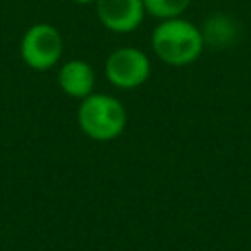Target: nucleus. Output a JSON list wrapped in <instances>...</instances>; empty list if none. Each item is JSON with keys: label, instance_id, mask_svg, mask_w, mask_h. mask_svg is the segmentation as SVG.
Listing matches in <instances>:
<instances>
[{"label": "nucleus", "instance_id": "1", "mask_svg": "<svg viewBox=\"0 0 251 251\" xmlns=\"http://www.w3.org/2000/svg\"><path fill=\"white\" fill-rule=\"evenodd\" d=\"M204 33L198 25L184 18L163 20L151 31V47L155 55L171 67H186L204 51Z\"/></svg>", "mask_w": 251, "mask_h": 251}, {"label": "nucleus", "instance_id": "2", "mask_svg": "<svg viewBox=\"0 0 251 251\" xmlns=\"http://www.w3.org/2000/svg\"><path fill=\"white\" fill-rule=\"evenodd\" d=\"M80 131L94 141H112L120 137L127 126L126 106L104 92H92L80 100L76 110Z\"/></svg>", "mask_w": 251, "mask_h": 251}, {"label": "nucleus", "instance_id": "3", "mask_svg": "<svg viewBox=\"0 0 251 251\" xmlns=\"http://www.w3.org/2000/svg\"><path fill=\"white\" fill-rule=\"evenodd\" d=\"M63 35L61 31L45 22L29 25L20 41V57L25 67L33 71H49L59 65L63 57Z\"/></svg>", "mask_w": 251, "mask_h": 251}, {"label": "nucleus", "instance_id": "4", "mask_svg": "<svg viewBox=\"0 0 251 251\" xmlns=\"http://www.w3.org/2000/svg\"><path fill=\"white\" fill-rule=\"evenodd\" d=\"M104 75L112 86L120 90H133L147 82L151 75V61L145 51L137 47H120L108 55Z\"/></svg>", "mask_w": 251, "mask_h": 251}, {"label": "nucleus", "instance_id": "5", "mask_svg": "<svg viewBox=\"0 0 251 251\" xmlns=\"http://www.w3.org/2000/svg\"><path fill=\"white\" fill-rule=\"evenodd\" d=\"M143 0H96V16L100 24L114 33L135 31L145 18Z\"/></svg>", "mask_w": 251, "mask_h": 251}, {"label": "nucleus", "instance_id": "6", "mask_svg": "<svg viewBox=\"0 0 251 251\" xmlns=\"http://www.w3.org/2000/svg\"><path fill=\"white\" fill-rule=\"evenodd\" d=\"M57 84L59 88L75 100H84L94 92L96 73L90 63L84 59H71L65 61L57 71Z\"/></svg>", "mask_w": 251, "mask_h": 251}, {"label": "nucleus", "instance_id": "7", "mask_svg": "<svg viewBox=\"0 0 251 251\" xmlns=\"http://www.w3.org/2000/svg\"><path fill=\"white\" fill-rule=\"evenodd\" d=\"M190 2L192 0H143V6L149 16L163 22V20L180 18L188 10Z\"/></svg>", "mask_w": 251, "mask_h": 251}, {"label": "nucleus", "instance_id": "8", "mask_svg": "<svg viewBox=\"0 0 251 251\" xmlns=\"http://www.w3.org/2000/svg\"><path fill=\"white\" fill-rule=\"evenodd\" d=\"M233 24L226 18V16H222V14H216L214 18H210L208 22H206V25L202 27V33H204V41H210V43H220V45H224V43H227L231 37H233Z\"/></svg>", "mask_w": 251, "mask_h": 251}, {"label": "nucleus", "instance_id": "9", "mask_svg": "<svg viewBox=\"0 0 251 251\" xmlns=\"http://www.w3.org/2000/svg\"><path fill=\"white\" fill-rule=\"evenodd\" d=\"M75 4H80V6H86V4H96V0H71Z\"/></svg>", "mask_w": 251, "mask_h": 251}]
</instances>
